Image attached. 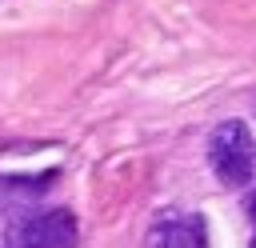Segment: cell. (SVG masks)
Returning a JSON list of instances; mask_svg holds the SVG:
<instances>
[{
  "label": "cell",
  "mask_w": 256,
  "mask_h": 248,
  "mask_svg": "<svg viewBox=\"0 0 256 248\" xmlns=\"http://www.w3.org/2000/svg\"><path fill=\"white\" fill-rule=\"evenodd\" d=\"M148 248H208L204 216L196 212H168L148 228Z\"/></svg>",
  "instance_id": "3"
},
{
  "label": "cell",
  "mask_w": 256,
  "mask_h": 248,
  "mask_svg": "<svg viewBox=\"0 0 256 248\" xmlns=\"http://www.w3.org/2000/svg\"><path fill=\"white\" fill-rule=\"evenodd\" d=\"M208 164L224 188H244L256 172V140L244 120H224L208 136Z\"/></svg>",
  "instance_id": "2"
},
{
  "label": "cell",
  "mask_w": 256,
  "mask_h": 248,
  "mask_svg": "<svg viewBox=\"0 0 256 248\" xmlns=\"http://www.w3.org/2000/svg\"><path fill=\"white\" fill-rule=\"evenodd\" d=\"M76 244H80V224L68 208L24 212L0 228V248H76Z\"/></svg>",
  "instance_id": "1"
},
{
  "label": "cell",
  "mask_w": 256,
  "mask_h": 248,
  "mask_svg": "<svg viewBox=\"0 0 256 248\" xmlns=\"http://www.w3.org/2000/svg\"><path fill=\"white\" fill-rule=\"evenodd\" d=\"M248 220H252V240H248V248H256V192L248 196Z\"/></svg>",
  "instance_id": "4"
}]
</instances>
